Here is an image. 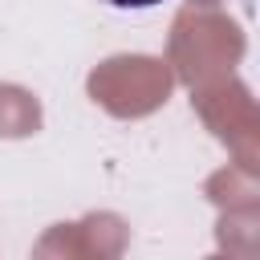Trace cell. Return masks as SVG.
Instances as JSON below:
<instances>
[{
    "mask_svg": "<svg viewBox=\"0 0 260 260\" xmlns=\"http://www.w3.org/2000/svg\"><path fill=\"white\" fill-rule=\"evenodd\" d=\"M106 4H110V8H126V12H130V8H154V4H162V0H106Z\"/></svg>",
    "mask_w": 260,
    "mask_h": 260,
    "instance_id": "6da1fadb",
    "label": "cell"
}]
</instances>
